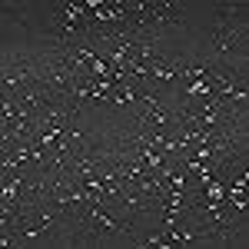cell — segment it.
Listing matches in <instances>:
<instances>
[{"label":"cell","mask_w":249,"mask_h":249,"mask_svg":"<svg viewBox=\"0 0 249 249\" xmlns=\"http://www.w3.org/2000/svg\"><path fill=\"white\" fill-rule=\"evenodd\" d=\"M150 14H153V20L160 23L163 34L173 30V27H183V23H186V7L170 3V0H150Z\"/></svg>","instance_id":"6da1fadb"}]
</instances>
